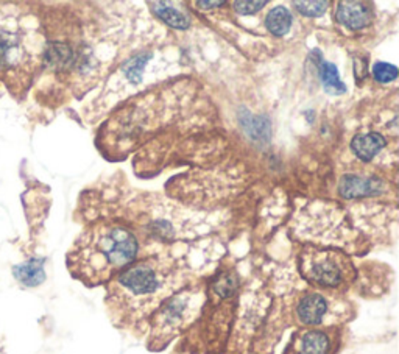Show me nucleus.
<instances>
[{
	"label": "nucleus",
	"instance_id": "16",
	"mask_svg": "<svg viewBox=\"0 0 399 354\" xmlns=\"http://www.w3.org/2000/svg\"><path fill=\"white\" fill-rule=\"evenodd\" d=\"M328 2H295L297 10L307 18H316V16L324 14L328 10Z\"/></svg>",
	"mask_w": 399,
	"mask_h": 354
},
{
	"label": "nucleus",
	"instance_id": "6",
	"mask_svg": "<svg viewBox=\"0 0 399 354\" xmlns=\"http://www.w3.org/2000/svg\"><path fill=\"white\" fill-rule=\"evenodd\" d=\"M336 19L349 30H362L370 26L373 14L362 2H340L336 10Z\"/></svg>",
	"mask_w": 399,
	"mask_h": 354
},
{
	"label": "nucleus",
	"instance_id": "1",
	"mask_svg": "<svg viewBox=\"0 0 399 354\" xmlns=\"http://www.w3.org/2000/svg\"><path fill=\"white\" fill-rule=\"evenodd\" d=\"M137 240L122 227L102 225L86 231L68 256L69 269L89 284L103 283L136 259Z\"/></svg>",
	"mask_w": 399,
	"mask_h": 354
},
{
	"label": "nucleus",
	"instance_id": "12",
	"mask_svg": "<svg viewBox=\"0 0 399 354\" xmlns=\"http://www.w3.org/2000/svg\"><path fill=\"white\" fill-rule=\"evenodd\" d=\"M265 26H267V30L276 36L286 35L292 27V14L287 8L276 6L267 14Z\"/></svg>",
	"mask_w": 399,
	"mask_h": 354
},
{
	"label": "nucleus",
	"instance_id": "7",
	"mask_svg": "<svg viewBox=\"0 0 399 354\" xmlns=\"http://www.w3.org/2000/svg\"><path fill=\"white\" fill-rule=\"evenodd\" d=\"M328 312V301L320 294H307L297 306V317L303 325H320Z\"/></svg>",
	"mask_w": 399,
	"mask_h": 354
},
{
	"label": "nucleus",
	"instance_id": "14",
	"mask_svg": "<svg viewBox=\"0 0 399 354\" xmlns=\"http://www.w3.org/2000/svg\"><path fill=\"white\" fill-rule=\"evenodd\" d=\"M147 60H149V55H141V56H136V58H133L132 61L127 63L125 74L129 80H132V82H134V83L141 82L142 69L145 68Z\"/></svg>",
	"mask_w": 399,
	"mask_h": 354
},
{
	"label": "nucleus",
	"instance_id": "11",
	"mask_svg": "<svg viewBox=\"0 0 399 354\" xmlns=\"http://www.w3.org/2000/svg\"><path fill=\"white\" fill-rule=\"evenodd\" d=\"M153 11L158 14V18H161L166 23H169L170 27L184 30L189 27V18L178 8H174L172 4L169 2H151Z\"/></svg>",
	"mask_w": 399,
	"mask_h": 354
},
{
	"label": "nucleus",
	"instance_id": "9",
	"mask_svg": "<svg viewBox=\"0 0 399 354\" xmlns=\"http://www.w3.org/2000/svg\"><path fill=\"white\" fill-rule=\"evenodd\" d=\"M384 147L385 139L379 133L357 134L351 142V149L356 153V156L362 161H371Z\"/></svg>",
	"mask_w": 399,
	"mask_h": 354
},
{
	"label": "nucleus",
	"instance_id": "13",
	"mask_svg": "<svg viewBox=\"0 0 399 354\" xmlns=\"http://www.w3.org/2000/svg\"><path fill=\"white\" fill-rule=\"evenodd\" d=\"M319 74L321 82L326 87L328 91L332 92H345V86L344 83L340 82V77H339V70L336 64H332L329 61H320L319 63Z\"/></svg>",
	"mask_w": 399,
	"mask_h": 354
},
{
	"label": "nucleus",
	"instance_id": "2",
	"mask_svg": "<svg viewBox=\"0 0 399 354\" xmlns=\"http://www.w3.org/2000/svg\"><path fill=\"white\" fill-rule=\"evenodd\" d=\"M170 287V269L158 259H149L125 267L116 281L114 296L129 311L142 313L169 294Z\"/></svg>",
	"mask_w": 399,
	"mask_h": 354
},
{
	"label": "nucleus",
	"instance_id": "15",
	"mask_svg": "<svg viewBox=\"0 0 399 354\" xmlns=\"http://www.w3.org/2000/svg\"><path fill=\"white\" fill-rule=\"evenodd\" d=\"M373 77L378 80L379 83H390L396 80L398 77V69L392 64L387 63H376L373 68Z\"/></svg>",
	"mask_w": 399,
	"mask_h": 354
},
{
	"label": "nucleus",
	"instance_id": "19",
	"mask_svg": "<svg viewBox=\"0 0 399 354\" xmlns=\"http://www.w3.org/2000/svg\"><path fill=\"white\" fill-rule=\"evenodd\" d=\"M197 5L198 6H209L211 8V6H220V5H223V4L222 2H198Z\"/></svg>",
	"mask_w": 399,
	"mask_h": 354
},
{
	"label": "nucleus",
	"instance_id": "17",
	"mask_svg": "<svg viewBox=\"0 0 399 354\" xmlns=\"http://www.w3.org/2000/svg\"><path fill=\"white\" fill-rule=\"evenodd\" d=\"M235 287H238L235 278L233 275H225L216 283V292L222 296H230L235 291Z\"/></svg>",
	"mask_w": 399,
	"mask_h": 354
},
{
	"label": "nucleus",
	"instance_id": "18",
	"mask_svg": "<svg viewBox=\"0 0 399 354\" xmlns=\"http://www.w3.org/2000/svg\"><path fill=\"white\" fill-rule=\"evenodd\" d=\"M267 2H235L234 10L240 14H255L260 8L265 6Z\"/></svg>",
	"mask_w": 399,
	"mask_h": 354
},
{
	"label": "nucleus",
	"instance_id": "8",
	"mask_svg": "<svg viewBox=\"0 0 399 354\" xmlns=\"http://www.w3.org/2000/svg\"><path fill=\"white\" fill-rule=\"evenodd\" d=\"M382 189V183L374 178H363L359 175H345L340 181L339 191L346 198L366 197L371 194H378Z\"/></svg>",
	"mask_w": 399,
	"mask_h": 354
},
{
	"label": "nucleus",
	"instance_id": "10",
	"mask_svg": "<svg viewBox=\"0 0 399 354\" xmlns=\"http://www.w3.org/2000/svg\"><path fill=\"white\" fill-rule=\"evenodd\" d=\"M13 273L22 284H26L28 287L38 286L46 279L44 261L43 259H31L26 264L16 265V267L13 269Z\"/></svg>",
	"mask_w": 399,
	"mask_h": 354
},
{
	"label": "nucleus",
	"instance_id": "3",
	"mask_svg": "<svg viewBox=\"0 0 399 354\" xmlns=\"http://www.w3.org/2000/svg\"><path fill=\"white\" fill-rule=\"evenodd\" d=\"M36 66V56L26 30L13 16H0V83L11 94L27 90Z\"/></svg>",
	"mask_w": 399,
	"mask_h": 354
},
{
	"label": "nucleus",
	"instance_id": "5",
	"mask_svg": "<svg viewBox=\"0 0 399 354\" xmlns=\"http://www.w3.org/2000/svg\"><path fill=\"white\" fill-rule=\"evenodd\" d=\"M331 351L332 342L326 333L307 329L292 340L286 354H332Z\"/></svg>",
	"mask_w": 399,
	"mask_h": 354
},
{
	"label": "nucleus",
	"instance_id": "4",
	"mask_svg": "<svg viewBox=\"0 0 399 354\" xmlns=\"http://www.w3.org/2000/svg\"><path fill=\"white\" fill-rule=\"evenodd\" d=\"M349 264L344 256L332 252H309L301 259L304 278L326 287L340 286L349 275Z\"/></svg>",
	"mask_w": 399,
	"mask_h": 354
}]
</instances>
